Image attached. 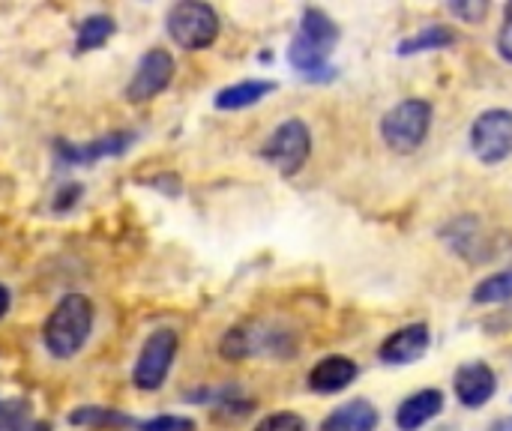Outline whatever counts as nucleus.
Listing matches in <instances>:
<instances>
[{"label":"nucleus","instance_id":"nucleus-22","mask_svg":"<svg viewBox=\"0 0 512 431\" xmlns=\"http://www.w3.org/2000/svg\"><path fill=\"white\" fill-rule=\"evenodd\" d=\"M255 348H252V336H246V330H231L228 336H225V342H222V354L228 357V360H243V357H249Z\"/></svg>","mask_w":512,"mask_h":431},{"label":"nucleus","instance_id":"nucleus-1","mask_svg":"<svg viewBox=\"0 0 512 431\" xmlns=\"http://www.w3.org/2000/svg\"><path fill=\"white\" fill-rule=\"evenodd\" d=\"M90 330H93V303L81 294H66L48 315L42 339L57 360H66L84 348Z\"/></svg>","mask_w":512,"mask_h":431},{"label":"nucleus","instance_id":"nucleus-16","mask_svg":"<svg viewBox=\"0 0 512 431\" xmlns=\"http://www.w3.org/2000/svg\"><path fill=\"white\" fill-rule=\"evenodd\" d=\"M300 33H303L309 42H315L318 48L330 51V54H333V48H336V42H339V27H336V21H333L327 12H321V9H306V12H303Z\"/></svg>","mask_w":512,"mask_h":431},{"label":"nucleus","instance_id":"nucleus-9","mask_svg":"<svg viewBox=\"0 0 512 431\" xmlns=\"http://www.w3.org/2000/svg\"><path fill=\"white\" fill-rule=\"evenodd\" d=\"M453 384H456V396H459V402L465 408H483L495 396V390H498V378H495V372L486 363H465V366H459Z\"/></svg>","mask_w":512,"mask_h":431},{"label":"nucleus","instance_id":"nucleus-12","mask_svg":"<svg viewBox=\"0 0 512 431\" xmlns=\"http://www.w3.org/2000/svg\"><path fill=\"white\" fill-rule=\"evenodd\" d=\"M441 411H444V393L441 390H420L399 405L396 426L402 431H417L423 429L429 420H435Z\"/></svg>","mask_w":512,"mask_h":431},{"label":"nucleus","instance_id":"nucleus-19","mask_svg":"<svg viewBox=\"0 0 512 431\" xmlns=\"http://www.w3.org/2000/svg\"><path fill=\"white\" fill-rule=\"evenodd\" d=\"M512 300V270L495 273L474 288V303H507Z\"/></svg>","mask_w":512,"mask_h":431},{"label":"nucleus","instance_id":"nucleus-3","mask_svg":"<svg viewBox=\"0 0 512 431\" xmlns=\"http://www.w3.org/2000/svg\"><path fill=\"white\" fill-rule=\"evenodd\" d=\"M429 126H432V105L426 99H405L384 114L381 135L393 150L411 153L426 141Z\"/></svg>","mask_w":512,"mask_h":431},{"label":"nucleus","instance_id":"nucleus-5","mask_svg":"<svg viewBox=\"0 0 512 431\" xmlns=\"http://www.w3.org/2000/svg\"><path fill=\"white\" fill-rule=\"evenodd\" d=\"M471 150L486 165L504 162L512 153V111L507 108L483 111L471 126Z\"/></svg>","mask_w":512,"mask_h":431},{"label":"nucleus","instance_id":"nucleus-17","mask_svg":"<svg viewBox=\"0 0 512 431\" xmlns=\"http://www.w3.org/2000/svg\"><path fill=\"white\" fill-rule=\"evenodd\" d=\"M456 42V33L450 30V27H444V24H429V27H423L420 33H414V36H408V39H402L399 42V54H417V51H435V48H450Z\"/></svg>","mask_w":512,"mask_h":431},{"label":"nucleus","instance_id":"nucleus-28","mask_svg":"<svg viewBox=\"0 0 512 431\" xmlns=\"http://www.w3.org/2000/svg\"><path fill=\"white\" fill-rule=\"evenodd\" d=\"M9 312V291H6V285H0V318Z\"/></svg>","mask_w":512,"mask_h":431},{"label":"nucleus","instance_id":"nucleus-27","mask_svg":"<svg viewBox=\"0 0 512 431\" xmlns=\"http://www.w3.org/2000/svg\"><path fill=\"white\" fill-rule=\"evenodd\" d=\"M60 192H63V195L57 198V204H54V207H57V210H66L69 204H75V201H78L81 186H66V189H60Z\"/></svg>","mask_w":512,"mask_h":431},{"label":"nucleus","instance_id":"nucleus-7","mask_svg":"<svg viewBox=\"0 0 512 431\" xmlns=\"http://www.w3.org/2000/svg\"><path fill=\"white\" fill-rule=\"evenodd\" d=\"M171 78H174V57L165 48H153L141 57V63L126 87V96H129V102H147L156 93H162L171 84Z\"/></svg>","mask_w":512,"mask_h":431},{"label":"nucleus","instance_id":"nucleus-10","mask_svg":"<svg viewBox=\"0 0 512 431\" xmlns=\"http://www.w3.org/2000/svg\"><path fill=\"white\" fill-rule=\"evenodd\" d=\"M135 141L132 132H114V135H105L99 141H87V144H66V141H57V153L63 162H75V165H90L96 159H105V156H117L123 153L129 144Z\"/></svg>","mask_w":512,"mask_h":431},{"label":"nucleus","instance_id":"nucleus-21","mask_svg":"<svg viewBox=\"0 0 512 431\" xmlns=\"http://www.w3.org/2000/svg\"><path fill=\"white\" fill-rule=\"evenodd\" d=\"M255 431H306V420L300 414H291V411H282V414H270L264 417Z\"/></svg>","mask_w":512,"mask_h":431},{"label":"nucleus","instance_id":"nucleus-4","mask_svg":"<svg viewBox=\"0 0 512 431\" xmlns=\"http://www.w3.org/2000/svg\"><path fill=\"white\" fill-rule=\"evenodd\" d=\"M312 153V135L303 120H285L264 144L261 156L276 165L285 177L297 174Z\"/></svg>","mask_w":512,"mask_h":431},{"label":"nucleus","instance_id":"nucleus-15","mask_svg":"<svg viewBox=\"0 0 512 431\" xmlns=\"http://www.w3.org/2000/svg\"><path fill=\"white\" fill-rule=\"evenodd\" d=\"M273 90H276L273 81H240V84H231V87L216 93V108L219 111H240V108L261 102Z\"/></svg>","mask_w":512,"mask_h":431},{"label":"nucleus","instance_id":"nucleus-23","mask_svg":"<svg viewBox=\"0 0 512 431\" xmlns=\"http://www.w3.org/2000/svg\"><path fill=\"white\" fill-rule=\"evenodd\" d=\"M27 423L24 402H0V431H18Z\"/></svg>","mask_w":512,"mask_h":431},{"label":"nucleus","instance_id":"nucleus-11","mask_svg":"<svg viewBox=\"0 0 512 431\" xmlns=\"http://www.w3.org/2000/svg\"><path fill=\"white\" fill-rule=\"evenodd\" d=\"M288 60H291V66H294L303 78H309V81H330V78L336 75V69L330 66V51L318 48V45L309 42L303 33L294 36V42H291V48H288Z\"/></svg>","mask_w":512,"mask_h":431},{"label":"nucleus","instance_id":"nucleus-14","mask_svg":"<svg viewBox=\"0 0 512 431\" xmlns=\"http://www.w3.org/2000/svg\"><path fill=\"white\" fill-rule=\"evenodd\" d=\"M378 426V411L375 405H369L366 399H354L342 408H336L327 420L321 431H375Z\"/></svg>","mask_w":512,"mask_h":431},{"label":"nucleus","instance_id":"nucleus-20","mask_svg":"<svg viewBox=\"0 0 512 431\" xmlns=\"http://www.w3.org/2000/svg\"><path fill=\"white\" fill-rule=\"evenodd\" d=\"M72 426H93V429H105V426H132V420L126 414L108 411V408H81L75 414H69Z\"/></svg>","mask_w":512,"mask_h":431},{"label":"nucleus","instance_id":"nucleus-26","mask_svg":"<svg viewBox=\"0 0 512 431\" xmlns=\"http://www.w3.org/2000/svg\"><path fill=\"white\" fill-rule=\"evenodd\" d=\"M498 51L504 60L512 63V3H507L504 9V24H501V33H498Z\"/></svg>","mask_w":512,"mask_h":431},{"label":"nucleus","instance_id":"nucleus-18","mask_svg":"<svg viewBox=\"0 0 512 431\" xmlns=\"http://www.w3.org/2000/svg\"><path fill=\"white\" fill-rule=\"evenodd\" d=\"M114 33V21L108 15H90L78 27V51H93L105 45Z\"/></svg>","mask_w":512,"mask_h":431},{"label":"nucleus","instance_id":"nucleus-24","mask_svg":"<svg viewBox=\"0 0 512 431\" xmlns=\"http://www.w3.org/2000/svg\"><path fill=\"white\" fill-rule=\"evenodd\" d=\"M141 431H195V423L189 417H153L141 423Z\"/></svg>","mask_w":512,"mask_h":431},{"label":"nucleus","instance_id":"nucleus-25","mask_svg":"<svg viewBox=\"0 0 512 431\" xmlns=\"http://www.w3.org/2000/svg\"><path fill=\"white\" fill-rule=\"evenodd\" d=\"M450 12H456L465 21H483L486 12H489V3L486 0H477V3H450Z\"/></svg>","mask_w":512,"mask_h":431},{"label":"nucleus","instance_id":"nucleus-2","mask_svg":"<svg viewBox=\"0 0 512 431\" xmlns=\"http://www.w3.org/2000/svg\"><path fill=\"white\" fill-rule=\"evenodd\" d=\"M165 24H168L171 39L180 48H186V51H201V48L213 45L216 36H219V15H216V9L210 3H198V0L177 3L168 12Z\"/></svg>","mask_w":512,"mask_h":431},{"label":"nucleus","instance_id":"nucleus-8","mask_svg":"<svg viewBox=\"0 0 512 431\" xmlns=\"http://www.w3.org/2000/svg\"><path fill=\"white\" fill-rule=\"evenodd\" d=\"M429 327L426 324H411V327H402L396 330L384 345H381V360L387 366H408V363H417L426 351H429Z\"/></svg>","mask_w":512,"mask_h":431},{"label":"nucleus","instance_id":"nucleus-13","mask_svg":"<svg viewBox=\"0 0 512 431\" xmlns=\"http://www.w3.org/2000/svg\"><path fill=\"white\" fill-rule=\"evenodd\" d=\"M354 378H357V363L336 354V357H324V360L309 372V387H312L315 393L333 396V393H342Z\"/></svg>","mask_w":512,"mask_h":431},{"label":"nucleus","instance_id":"nucleus-6","mask_svg":"<svg viewBox=\"0 0 512 431\" xmlns=\"http://www.w3.org/2000/svg\"><path fill=\"white\" fill-rule=\"evenodd\" d=\"M174 354H177V333L174 330H156L138 354V363L132 372L135 387L138 390H159L171 372Z\"/></svg>","mask_w":512,"mask_h":431}]
</instances>
